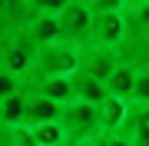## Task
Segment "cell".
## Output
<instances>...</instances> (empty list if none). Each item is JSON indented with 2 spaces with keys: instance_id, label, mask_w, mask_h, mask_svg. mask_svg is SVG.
<instances>
[{
  "instance_id": "cell-17",
  "label": "cell",
  "mask_w": 149,
  "mask_h": 146,
  "mask_svg": "<svg viewBox=\"0 0 149 146\" xmlns=\"http://www.w3.org/2000/svg\"><path fill=\"white\" fill-rule=\"evenodd\" d=\"M76 146H129V143H126V133H96L86 143H76Z\"/></svg>"
},
{
  "instance_id": "cell-14",
  "label": "cell",
  "mask_w": 149,
  "mask_h": 146,
  "mask_svg": "<svg viewBox=\"0 0 149 146\" xmlns=\"http://www.w3.org/2000/svg\"><path fill=\"white\" fill-rule=\"evenodd\" d=\"M30 140L37 146H63L66 136L60 123H43V126H30Z\"/></svg>"
},
{
  "instance_id": "cell-2",
  "label": "cell",
  "mask_w": 149,
  "mask_h": 146,
  "mask_svg": "<svg viewBox=\"0 0 149 146\" xmlns=\"http://www.w3.org/2000/svg\"><path fill=\"white\" fill-rule=\"evenodd\" d=\"M76 63H80V50L56 40V43H50V47H40V50H37L27 83L47 80V76H73V73H76Z\"/></svg>"
},
{
  "instance_id": "cell-7",
  "label": "cell",
  "mask_w": 149,
  "mask_h": 146,
  "mask_svg": "<svg viewBox=\"0 0 149 146\" xmlns=\"http://www.w3.org/2000/svg\"><path fill=\"white\" fill-rule=\"evenodd\" d=\"M23 100H27V130L30 126H43V123H60V110L63 106H56L53 100H47V96H40L37 90H23Z\"/></svg>"
},
{
  "instance_id": "cell-12",
  "label": "cell",
  "mask_w": 149,
  "mask_h": 146,
  "mask_svg": "<svg viewBox=\"0 0 149 146\" xmlns=\"http://www.w3.org/2000/svg\"><path fill=\"white\" fill-rule=\"evenodd\" d=\"M133 80H136V70H133V66H126V63H119L116 70L109 73V80L103 83V87H106V96L129 103V96H133Z\"/></svg>"
},
{
  "instance_id": "cell-9",
  "label": "cell",
  "mask_w": 149,
  "mask_h": 146,
  "mask_svg": "<svg viewBox=\"0 0 149 146\" xmlns=\"http://www.w3.org/2000/svg\"><path fill=\"white\" fill-rule=\"evenodd\" d=\"M126 40H149V0H126Z\"/></svg>"
},
{
  "instance_id": "cell-16",
  "label": "cell",
  "mask_w": 149,
  "mask_h": 146,
  "mask_svg": "<svg viewBox=\"0 0 149 146\" xmlns=\"http://www.w3.org/2000/svg\"><path fill=\"white\" fill-rule=\"evenodd\" d=\"M23 87H27V80H20V76L7 73L3 66H0V100H7V96H13V93H20Z\"/></svg>"
},
{
  "instance_id": "cell-4",
  "label": "cell",
  "mask_w": 149,
  "mask_h": 146,
  "mask_svg": "<svg viewBox=\"0 0 149 146\" xmlns=\"http://www.w3.org/2000/svg\"><path fill=\"white\" fill-rule=\"evenodd\" d=\"M33 57H37V47H33L23 33H7V37H0V66H3L7 73L27 80L30 66H33Z\"/></svg>"
},
{
  "instance_id": "cell-8",
  "label": "cell",
  "mask_w": 149,
  "mask_h": 146,
  "mask_svg": "<svg viewBox=\"0 0 149 146\" xmlns=\"http://www.w3.org/2000/svg\"><path fill=\"white\" fill-rule=\"evenodd\" d=\"M96 116H100V133H123L126 130V119H129V103L106 96L96 106Z\"/></svg>"
},
{
  "instance_id": "cell-18",
  "label": "cell",
  "mask_w": 149,
  "mask_h": 146,
  "mask_svg": "<svg viewBox=\"0 0 149 146\" xmlns=\"http://www.w3.org/2000/svg\"><path fill=\"white\" fill-rule=\"evenodd\" d=\"M0 37H3V33H0Z\"/></svg>"
},
{
  "instance_id": "cell-10",
  "label": "cell",
  "mask_w": 149,
  "mask_h": 146,
  "mask_svg": "<svg viewBox=\"0 0 149 146\" xmlns=\"http://www.w3.org/2000/svg\"><path fill=\"white\" fill-rule=\"evenodd\" d=\"M70 87H73V100L80 103H90V106H100L103 100H106V87H103L100 80H93V76H86L76 70L70 76Z\"/></svg>"
},
{
  "instance_id": "cell-6",
  "label": "cell",
  "mask_w": 149,
  "mask_h": 146,
  "mask_svg": "<svg viewBox=\"0 0 149 146\" xmlns=\"http://www.w3.org/2000/svg\"><path fill=\"white\" fill-rule=\"evenodd\" d=\"M119 66V53H113V50H103V47H83L80 50V63H76V70L86 73V76H93V80H100V83H106L109 80V73Z\"/></svg>"
},
{
  "instance_id": "cell-13",
  "label": "cell",
  "mask_w": 149,
  "mask_h": 146,
  "mask_svg": "<svg viewBox=\"0 0 149 146\" xmlns=\"http://www.w3.org/2000/svg\"><path fill=\"white\" fill-rule=\"evenodd\" d=\"M27 90V87H23ZM23 90L13 93V96L0 100V126H7V130H17V126L27 123V100H23Z\"/></svg>"
},
{
  "instance_id": "cell-19",
  "label": "cell",
  "mask_w": 149,
  "mask_h": 146,
  "mask_svg": "<svg viewBox=\"0 0 149 146\" xmlns=\"http://www.w3.org/2000/svg\"><path fill=\"white\" fill-rule=\"evenodd\" d=\"M63 146H66V143H63Z\"/></svg>"
},
{
  "instance_id": "cell-11",
  "label": "cell",
  "mask_w": 149,
  "mask_h": 146,
  "mask_svg": "<svg viewBox=\"0 0 149 146\" xmlns=\"http://www.w3.org/2000/svg\"><path fill=\"white\" fill-rule=\"evenodd\" d=\"M30 90H37L40 96L53 100L56 106H66L73 100V87H70V76H47V80H37V83H27Z\"/></svg>"
},
{
  "instance_id": "cell-5",
  "label": "cell",
  "mask_w": 149,
  "mask_h": 146,
  "mask_svg": "<svg viewBox=\"0 0 149 146\" xmlns=\"http://www.w3.org/2000/svg\"><path fill=\"white\" fill-rule=\"evenodd\" d=\"M126 17L119 13H93V37L90 43L93 47H103V50H113V53H119L123 47H126Z\"/></svg>"
},
{
  "instance_id": "cell-3",
  "label": "cell",
  "mask_w": 149,
  "mask_h": 146,
  "mask_svg": "<svg viewBox=\"0 0 149 146\" xmlns=\"http://www.w3.org/2000/svg\"><path fill=\"white\" fill-rule=\"evenodd\" d=\"M60 126H63V136L70 146L86 143L90 136L100 133V116H96V106L80 100H70L63 110H60Z\"/></svg>"
},
{
  "instance_id": "cell-15",
  "label": "cell",
  "mask_w": 149,
  "mask_h": 146,
  "mask_svg": "<svg viewBox=\"0 0 149 146\" xmlns=\"http://www.w3.org/2000/svg\"><path fill=\"white\" fill-rule=\"evenodd\" d=\"M129 106H149V70H136V80H133V96H129Z\"/></svg>"
},
{
  "instance_id": "cell-1",
  "label": "cell",
  "mask_w": 149,
  "mask_h": 146,
  "mask_svg": "<svg viewBox=\"0 0 149 146\" xmlns=\"http://www.w3.org/2000/svg\"><path fill=\"white\" fill-rule=\"evenodd\" d=\"M56 27H60V43H70L76 50L90 47V37H93L90 0H63V7L56 13Z\"/></svg>"
}]
</instances>
